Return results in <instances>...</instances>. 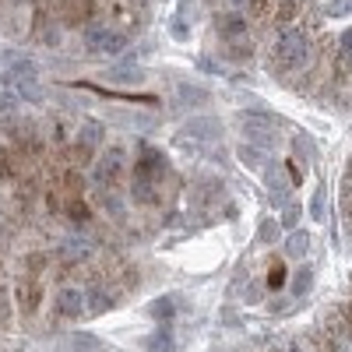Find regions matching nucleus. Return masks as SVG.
Here are the masks:
<instances>
[{"mask_svg": "<svg viewBox=\"0 0 352 352\" xmlns=\"http://www.w3.org/2000/svg\"><path fill=\"white\" fill-rule=\"evenodd\" d=\"M169 176H173L169 173V159L159 148H152V144H144L138 162H134V169H131V184H127L134 204H141V208L159 204L162 201V184L169 180Z\"/></svg>", "mask_w": 352, "mask_h": 352, "instance_id": "nucleus-1", "label": "nucleus"}, {"mask_svg": "<svg viewBox=\"0 0 352 352\" xmlns=\"http://www.w3.org/2000/svg\"><path fill=\"white\" fill-rule=\"evenodd\" d=\"M310 60V43L300 28H285L278 36V43L272 46V64L278 71H300Z\"/></svg>", "mask_w": 352, "mask_h": 352, "instance_id": "nucleus-2", "label": "nucleus"}, {"mask_svg": "<svg viewBox=\"0 0 352 352\" xmlns=\"http://www.w3.org/2000/svg\"><path fill=\"white\" fill-rule=\"evenodd\" d=\"M124 173H127V152L113 144V148H106L96 159V169H92L96 190H116V184L124 180Z\"/></svg>", "mask_w": 352, "mask_h": 352, "instance_id": "nucleus-3", "label": "nucleus"}, {"mask_svg": "<svg viewBox=\"0 0 352 352\" xmlns=\"http://www.w3.org/2000/svg\"><path fill=\"white\" fill-rule=\"evenodd\" d=\"M102 138H106V131H102L99 124H81V131L74 134L71 148H67V155L74 159V166L96 162V159H99V144H102Z\"/></svg>", "mask_w": 352, "mask_h": 352, "instance_id": "nucleus-4", "label": "nucleus"}, {"mask_svg": "<svg viewBox=\"0 0 352 352\" xmlns=\"http://www.w3.org/2000/svg\"><path fill=\"white\" fill-rule=\"evenodd\" d=\"M14 307L25 317H36L39 314V307H43V278L39 275H21L14 282Z\"/></svg>", "mask_w": 352, "mask_h": 352, "instance_id": "nucleus-5", "label": "nucleus"}, {"mask_svg": "<svg viewBox=\"0 0 352 352\" xmlns=\"http://www.w3.org/2000/svg\"><path fill=\"white\" fill-rule=\"evenodd\" d=\"M36 60L32 56H21V53H4L0 56V78L11 81L14 88L25 85V81H36Z\"/></svg>", "mask_w": 352, "mask_h": 352, "instance_id": "nucleus-6", "label": "nucleus"}, {"mask_svg": "<svg viewBox=\"0 0 352 352\" xmlns=\"http://www.w3.org/2000/svg\"><path fill=\"white\" fill-rule=\"evenodd\" d=\"M124 46H127V36L113 32V28H106V25L88 28V50L92 53H120Z\"/></svg>", "mask_w": 352, "mask_h": 352, "instance_id": "nucleus-7", "label": "nucleus"}, {"mask_svg": "<svg viewBox=\"0 0 352 352\" xmlns=\"http://www.w3.org/2000/svg\"><path fill=\"white\" fill-rule=\"evenodd\" d=\"M215 32L222 36V39H247V18L243 14H236V11H226V14H215Z\"/></svg>", "mask_w": 352, "mask_h": 352, "instance_id": "nucleus-8", "label": "nucleus"}, {"mask_svg": "<svg viewBox=\"0 0 352 352\" xmlns=\"http://www.w3.org/2000/svg\"><path fill=\"white\" fill-rule=\"evenodd\" d=\"M81 314H85V292H78V289H60L56 292V317L74 320Z\"/></svg>", "mask_w": 352, "mask_h": 352, "instance_id": "nucleus-9", "label": "nucleus"}, {"mask_svg": "<svg viewBox=\"0 0 352 352\" xmlns=\"http://www.w3.org/2000/svg\"><path fill=\"white\" fill-rule=\"evenodd\" d=\"M268 187H272V201L275 204H285V194H289V187H292V180L282 173V166H268Z\"/></svg>", "mask_w": 352, "mask_h": 352, "instance_id": "nucleus-10", "label": "nucleus"}, {"mask_svg": "<svg viewBox=\"0 0 352 352\" xmlns=\"http://www.w3.org/2000/svg\"><path fill=\"white\" fill-rule=\"evenodd\" d=\"M85 21H92V0H67L64 25H85Z\"/></svg>", "mask_w": 352, "mask_h": 352, "instance_id": "nucleus-11", "label": "nucleus"}, {"mask_svg": "<svg viewBox=\"0 0 352 352\" xmlns=\"http://www.w3.org/2000/svg\"><path fill=\"white\" fill-rule=\"evenodd\" d=\"M60 215H67L74 226H85L88 219H92V208L85 204V197H64V212Z\"/></svg>", "mask_w": 352, "mask_h": 352, "instance_id": "nucleus-12", "label": "nucleus"}, {"mask_svg": "<svg viewBox=\"0 0 352 352\" xmlns=\"http://www.w3.org/2000/svg\"><path fill=\"white\" fill-rule=\"evenodd\" d=\"M307 250H310V236H307L303 229H292V232H289V240H285V257L296 261V257H303Z\"/></svg>", "mask_w": 352, "mask_h": 352, "instance_id": "nucleus-13", "label": "nucleus"}, {"mask_svg": "<svg viewBox=\"0 0 352 352\" xmlns=\"http://www.w3.org/2000/svg\"><path fill=\"white\" fill-rule=\"evenodd\" d=\"M56 187H60V194H64V197H81L85 180H81V173H78V169H67V173L60 176V184H56Z\"/></svg>", "mask_w": 352, "mask_h": 352, "instance_id": "nucleus-14", "label": "nucleus"}, {"mask_svg": "<svg viewBox=\"0 0 352 352\" xmlns=\"http://www.w3.org/2000/svg\"><path fill=\"white\" fill-rule=\"evenodd\" d=\"M314 289V268H296V275H292V296H307V292Z\"/></svg>", "mask_w": 352, "mask_h": 352, "instance_id": "nucleus-15", "label": "nucleus"}, {"mask_svg": "<svg viewBox=\"0 0 352 352\" xmlns=\"http://www.w3.org/2000/svg\"><path fill=\"white\" fill-rule=\"evenodd\" d=\"M36 36L46 43V46H60V25H50L46 21V14L36 21Z\"/></svg>", "mask_w": 352, "mask_h": 352, "instance_id": "nucleus-16", "label": "nucleus"}, {"mask_svg": "<svg viewBox=\"0 0 352 352\" xmlns=\"http://www.w3.org/2000/svg\"><path fill=\"white\" fill-rule=\"evenodd\" d=\"M18 176V148L0 152V180H14Z\"/></svg>", "mask_w": 352, "mask_h": 352, "instance_id": "nucleus-17", "label": "nucleus"}, {"mask_svg": "<svg viewBox=\"0 0 352 352\" xmlns=\"http://www.w3.org/2000/svg\"><path fill=\"white\" fill-rule=\"evenodd\" d=\"M113 303H116V300L109 296L106 289H99V285H96L92 292H88V310H92V314H106V310H109Z\"/></svg>", "mask_w": 352, "mask_h": 352, "instance_id": "nucleus-18", "label": "nucleus"}, {"mask_svg": "<svg viewBox=\"0 0 352 352\" xmlns=\"http://www.w3.org/2000/svg\"><path fill=\"white\" fill-rule=\"evenodd\" d=\"M71 349H74V352H102V342H99L96 335L74 331V335H71Z\"/></svg>", "mask_w": 352, "mask_h": 352, "instance_id": "nucleus-19", "label": "nucleus"}, {"mask_svg": "<svg viewBox=\"0 0 352 352\" xmlns=\"http://www.w3.org/2000/svg\"><path fill=\"white\" fill-rule=\"evenodd\" d=\"M296 14H300V0H282V4H278V25H292V21H296Z\"/></svg>", "mask_w": 352, "mask_h": 352, "instance_id": "nucleus-20", "label": "nucleus"}, {"mask_svg": "<svg viewBox=\"0 0 352 352\" xmlns=\"http://www.w3.org/2000/svg\"><path fill=\"white\" fill-rule=\"evenodd\" d=\"M46 264H50V257H46L43 250L28 254V257H25V275H39V278H43V268H46Z\"/></svg>", "mask_w": 352, "mask_h": 352, "instance_id": "nucleus-21", "label": "nucleus"}, {"mask_svg": "<svg viewBox=\"0 0 352 352\" xmlns=\"http://www.w3.org/2000/svg\"><path fill=\"white\" fill-rule=\"evenodd\" d=\"M176 314V303L169 300V296H162V300H155L152 303V317H159V320H169Z\"/></svg>", "mask_w": 352, "mask_h": 352, "instance_id": "nucleus-22", "label": "nucleus"}, {"mask_svg": "<svg viewBox=\"0 0 352 352\" xmlns=\"http://www.w3.org/2000/svg\"><path fill=\"white\" fill-rule=\"evenodd\" d=\"M278 229H282V222H275V219H268V222H261V243H275V236H278Z\"/></svg>", "mask_w": 352, "mask_h": 352, "instance_id": "nucleus-23", "label": "nucleus"}, {"mask_svg": "<svg viewBox=\"0 0 352 352\" xmlns=\"http://www.w3.org/2000/svg\"><path fill=\"white\" fill-rule=\"evenodd\" d=\"M148 349H159V352H173V335H169V331L162 328L159 335H152V338H148Z\"/></svg>", "mask_w": 352, "mask_h": 352, "instance_id": "nucleus-24", "label": "nucleus"}, {"mask_svg": "<svg viewBox=\"0 0 352 352\" xmlns=\"http://www.w3.org/2000/svg\"><path fill=\"white\" fill-rule=\"evenodd\" d=\"M272 4H275V0H247L250 18H268L272 14Z\"/></svg>", "mask_w": 352, "mask_h": 352, "instance_id": "nucleus-25", "label": "nucleus"}, {"mask_svg": "<svg viewBox=\"0 0 352 352\" xmlns=\"http://www.w3.org/2000/svg\"><path fill=\"white\" fill-rule=\"evenodd\" d=\"M240 46H229V56H232V60H247V56L254 53V46L247 43V39H236Z\"/></svg>", "mask_w": 352, "mask_h": 352, "instance_id": "nucleus-26", "label": "nucleus"}, {"mask_svg": "<svg viewBox=\"0 0 352 352\" xmlns=\"http://www.w3.org/2000/svg\"><path fill=\"white\" fill-rule=\"evenodd\" d=\"M296 222H300V204H289L282 215V229H296Z\"/></svg>", "mask_w": 352, "mask_h": 352, "instance_id": "nucleus-27", "label": "nucleus"}, {"mask_svg": "<svg viewBox=\"0 0 352 352\" xmlns=\"http://www.w3.org/2000/svg\"><path fill=\"white\" fill-rule=\"evenodd\" d=\"M240 159L247 166H257L261 162V148H254V144H240Z\"/></svg>", "mask_w": 352, "mask_h": 352, "instance_id": "nucleus-28", "label": "nucleus"}, {"mask_svg": "<svg viewBox=\"0 0 352 352\" xmlns=\"http://www.w3.org/2000/svg\"><path fill=\"white\" fill-rule=\"evenodd\" d=\"M310 215L314 219H324V190H317L314 201H310Z\"/></svg>", "mask_w": 352, "mask_h": 352, "instance_id": "nucleus-29", "label": "nucleus"}, {"mask_svg": "<svg viewBox=\"0 0 352 352\" xmlns=\"http://www.w3.org/2000/svg\"><path fill=\"white\" fill-rule=\"evenodd\" d=\"M282 282H285V268H282V264H275L272 275H268V289H278Z\"/></svg>", "mask_w": 352, "mask_h": 352, "instance_id": "nucleus-30", "label": "nucleus"}, {"mask_svg": "<svg viewBox=\"0 0 352 352\" xmlns=\"http://www.w3.org/2000/svg\"><path fill=\"white\" fill-rule=\"evenodd\" d=\"M169 32H173L176 39H184V36H187V21H184V18H173V21H169Z\"/></svg>", "mask_w": 352, "mask_h": 352, "instance_id": "nucleus-31", "label": "nucleus"}, {"mask_svg": "<svg viewBox=\"0 0 352 352\" xmlns=\"http://www.w3.org/2000/svg\"><path fill=\"white\" fill-rule=\"evenodd\" d=\"M0 320H8V292L0 289Z\"/></svg>", "mask_w": 352, "mask_h": 352, "instance_id": "nucleus-32", "label": "nucleus"}, {"mask_svg": "<svg viewBox=\"0 0 352 352\" xmlns=\"http://www.w3.org/2000/svg\"><path fill=\"white\" fill-rule=\"evenodd\" d=\"M345 328H349V335H352V303H349V310H345Z\"/></svg>", "mask_w": 352, "mask_h": 352, "instance_id": "nucleus-33", "label": "nucleus"}, {"mask_svg": "<svg viewBox=\"0 0 352 352\" xmlns=\"http://www.w3.org/2000/svg\"><path fill=\"white\" fill-rule=\"evenodd\" d=\"M229 4H232V8H240V4H247V0H229Z\"/></svg>", "mask_w": 352, "mask_h": 352, "instance_id": "nucleus-34", "label": "nucleus"}, {"mask_svg": "<svg viewBox=\"0 0 352 352\" xmlns=\"http://www.w3.org/2000/svg\"><path fill=\"white\" fill-rule=\"evenodd\" d=\"M289 352H300V349H296V345H292V349H289Z\"/></svg>", "mask_w": 352, "mask_h": 352, "instance_id": "nucleus-35", "label": "nucleus"}]
</instances>
